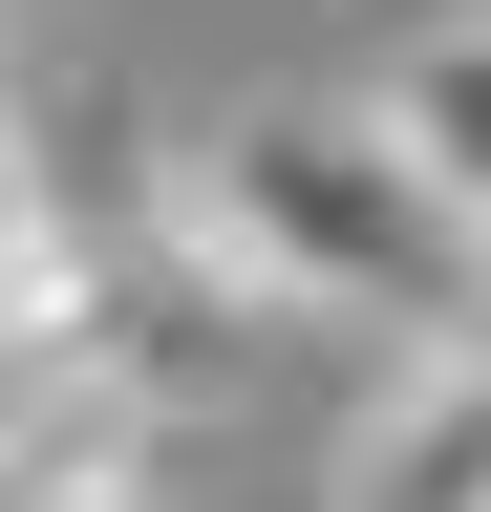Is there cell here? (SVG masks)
<instances>
[{"label": "cell", "mask_w": 491, "mask_h": 512, "mask_svg": "<svg viewBox=\"0 0 491 512\" xmlns=\"http://www.w3.org/2000/svg\"><path fill=\"white\" fill-rule=\"evenodd\" d=\"M171 256H193L214 299H278V320H449L470 299V214L385 150V107L363 86H278L171 150Z\"/></svg>", "instance_id": "cell-1"}, {"label": "cell", "mask_w": 491, "mask_h": 512, "mask_svg": "<svg viewBox=\"0 0 491 512\" xmlns=\"http://www.w3.org/2000/svg\"><path fill=\"white\" fill-rule=\"evenodd\" d=\"M342 512H491V320L406 342V384L342 427Z\"/></svg>", "instance_id": "cell-2"}, {"label": "cell", "mask_w": 491, "mask_h": 512, "mask_svg": "<svg viewBox=\"0 0 491 512\" xmlns=\"http://www.w3.org/2000/svg\"><path fill=\"white\" fill-rule=\"evenodd\" d=\"M363 107H385V150H406L427 192H449V214H491V0H449V22H406Z\"/></svg>", "instance_id": "cell-3"}, {"label": "cell", "mask_w": 491, "mask_h": 512, "mask_svg": "<svg viewBox=\"0 0 491 512\" xmlns=\"http://www.w3.org/2000/svg\"><path fill=\"white\" fill-rule=\"evenodd\" d=\"M470 278H491V214H470Z\"/></svg>", "instance_id": "cell-4"}, {"label": "cell", "mask_w": 491, "mask_h": 512, "mask_svg": "<svg viewBox=\"0 0 491 512\" xmlns=\"http://www.w3.org/2000/svg\"><path fill=\"white\" fill-rule=\"evenodd\" d=\"M129 512H150V491H129Z\"/></svg>", "instance_id": "cell-5"}]
</instances>
